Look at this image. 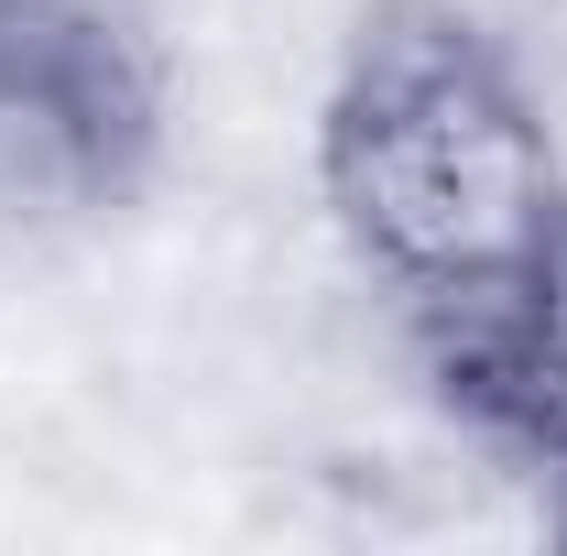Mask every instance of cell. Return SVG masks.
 <instances>
[{"label":"cell","mask_w":567,"mask_h":556,"mask_svg":"<svg viewBox=\"0 0 567 556\" xmlns=\"http://www.w3.org/2000/svg\"><path fill=\"white\" fill-rule=\"evenodd\" d=\"M425 371L458 415L502 436L513 459H535L557 481V535H567V218L546 229V251L502 284L481 317L425 328Z\"/></svg>","instance_id":"3957f363"},{"label":"cell","mask_w":567,"mask_h":556,"mask_svg":"<svg viewBox=\"0 0 567 556\" xmlns=\"http://www.w3.org/2000/svg\"><path fill=\"white\" fill-rule=\"evenodd\" d=\"M153 0H0V229L121 208L164 153Z\"/></svg>","instance_id":"7a4b0ae2"},{"label":"cell","mask_w":567,"mask_h":556,"mask_svg":"<svg viewBox=\"0 0 567 556\" xmlns=\"http://www.w3.org/2000/svg\"><path fill=\"white\" fill-rule=\"evenodd\" d=\"M317 197L404 328H458L546 251L567 164L502 33L458 0H382L317 110Z\"/></svg>","instance_id":"6da1fadb"}]
</instances>
